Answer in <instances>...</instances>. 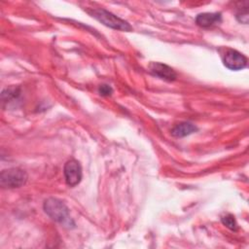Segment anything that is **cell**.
<instances>
[{"instance_id": "obj_10", "label": "cell", "mask_w": 249, "mask_h": 249, "mask_svg": "<svg viewBox=\"0 0 249 249\" xmlns=\"http://www.w3.org/2000/svg\"><path fill=\"white\" fill-rule=\"evenodd\" d=\"M221 221L224 226H226L228 229L231 231H236L237 229V223L235 221V218L232 214H226L221 218Z\"/></svg>"}, {"instance_id": "obj_12", "label": "cell", "mask_w": 249, "mask_h": 249, "mask_svg": "<svg viewBox=\"0 0 249 249\" xmlns=\"http://www.w3.org/2000/svg\"><path fill=\"white\" fill-rule=\"evenodd\" d=\"M236 18L239 22H242V23H248V10H247V7L244 9V11H239L237 14H236Z\"/></svg>"}, {"instance_id": "obj_2", "label": "cell", "mask_w": 249, "mask_h": 249, "mask_svg": "<svg viewBox=\"0 0 249 249\" xmlns=\"http://www.w3.org/2000/svg\"><path fill=\"white\" fill-rule=\"evenodd\" d=\"M92 18H94L95 19H97L98 21H100L101 23H103L104 25L116 29V30H122V31H131L132 27L131 25L120 18L119 17L115 16L114 14H112L111 12L102 9V8H98V9H93L91 11L89 12Z\"/></svg>"}, {"instance_id": "obj_7", "label": "cell", "mask_w": 249, "mask_h": 249, "mask_svg": "<svg viewBox=\"0 0 249 249\" xmlns=\"http://www.w3.org/2000/svg\"><path fill=\"white\" fill-rule=\"evenodd\" d=\"M222 21V15L221 13H202L196 16V23L202 27L208 28L214 26Z\"/></svg>"}, {"instance_id": "obj_8", "label": "cell", "mask_w": 249, "mask_h": 249, "mask_svg": "<svg viewBox=\"0 0 249 249\" xmlns=\"http://www.w3.org/2000/svg\"><path fill=\"white\" fill-rule=\"evenodd\" d=\"M197 128L195 124L189 122H182L178 124H176L172 129H171V134L174 137H185L187 135L192 134L193 132L196 131Z\"/></svg>"}, {"instance_id": "obj_3", "label": "cell", "mask_w": 249, "mask_h": 249, "mask_svg": "<svg viewBox=\"0 0 249 249\" xmlns=\"http://www.w3.org/2000/svg\"><path fill=\"white\" fill-rule=\"evenodd\" d=\"M27 181V173L18 167L5 169L0 174V185L5 189H15L23 186Z\"/></svg>"}, {"instance_id": "obj_6", "label": "cell", "mask_w": 249, "mask_h": 249, "mask_svg": "<svg viewBox=\"0 0 249 249\" xmlns=\"http://www.w3.org/2000/svg\"><path fill=\"white\" fill-rule=\"evenodd\" d=\"M149 69L153 75L168 82L175 81L177 78L176 72L170 66L160 62H152L149 66Z\"/></svg>"}, {"instance_id": "obj_5", "label": "cell", "mask_w": 249, "mask_h": 249, "mask_svg": "<svg viewBox=\"0 0 249 249\" xmlns=\"http://www.w3.org/2000/svg\"><path fill=\"white\" fill-rule=\"evenodd\" d=\"M65 182L69 187L77 186L82 180V167L78 160L71 159L66 161L63 168Z\"/></svg>"}, {"instance_id": "obj_9", "label": "cell", "mask_w": 249, "mask_h": 249, "mask_svg": "<svg viewBox=\"0 0 249 249\" xmlns=\"http://www.w3.org/2000/svg\"><path fill=\"white\" fill-rule=\"evenodd\" d=\"M20 94V89L18 87H10L2 91L1 97L3 102H9L13 99H17Z\"/></svg>"}, {"instance_id": "obj_11", "label": "cell", "mask_w": 249, "mask_h": 249, "mask_svg": "<svg viewBox=\"0 0 249 249\" xmlns=\"http://www.w3.org/2000/svg\"><path fill=\"white\" fill-rule=\"evenodd\" d=\"M98 93L101 96H110L113 93V89L109 85H100L98 88Z\"/></svg>"}, {"instance_id": "obj_1", "label": "cell", "mask_w": 249, "mask_h": 249, "mask_svg": "<svg viewBox=\"0 0 249 249\" xmlns=\"http://www.w3.org/2000/svg\"><path fill=\"white\" fill-rule=\"evenodd\" d=\"M43 208L45 213L52 218L53 221L63 224L70 225L73 223L69 216V209L60 199L55 197H49L44 201Z\"/></svg>"}, {"instance_id": "obj_4", "label": "cell", "mask_w": 249, "mask_h": 249, "mask_svg": "<svg viewBox=\"0 0 249 249\" xmlns=\"http://www.w3.org/2000/svg\"><path fill=\"white\" fill-rule=\"evenodd\" d=\"M247 57L233 49H228L223 55L224 65L231 70H241L247 66Z\"/></svg>"}]
</instances>
